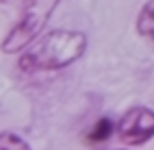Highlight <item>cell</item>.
Returning <instances> with one entry per match:
<instances>
[{
    "label": "cell",
    "instance_id": "cell-1",
    "mask_svg": "<svg viewBox=\"0 0 154 150\" xmlns=\"http://www.w3.org/2000/svg\"><path fill=\"white\" fill-rule=\"evenodd\" d=\"M87 50V35L83 31L57 28L42 35L20 57L17 67L24 72H54L76 63Z\"/></svg>",
    "mask_w": 154,
    "mask_h": 150
},
{
    "label": "cell",
    "instance_id": "cell-2",
    "mask_svg": "<svg viewBox=\"0 0 154 150\" xmlns=\"http://www.w3.org/2000/svg\"><path fill=\"white\" fill-rule=\"evenodd\" d=\"M61 0H22L20 20L11 26V31L0 44V50L5 55H15L20 50L28 48L37 37H42L48 20L57 11Z\"/></svg>",
    "mask_w": 154,
    "mask_h": 150
},
{
    "label": "cell",
    "instance_id": "cell-3",
    "mask_svg": "<svg viewBox=\"0 0 154 150\" xmlns=\"http://www.w3.org/2000/svg\"><path fill=\"white\" fill-rule=\"evenodd\" d=\"M115 133L122 144L143 146L154 137V111L143 105H137L117 120Z\"/></svg>",
    "mask_w": 154,
    "mask_h": 150
},
{
    "label": "cell",
    "instance_id": "cell-4",
    "mask_svg": "<svg viewBox=\"0 0 154 150\" xmlns=\"http://www.w3.org/2000/svg\"><path fill=\"white\" fill-rule=\"evenodd\" d=\"M137 31L141 37L154 42V0H148L137 15Z\"/></svg>",
    "mask_w": 154,
    "mask_h": 150
},
{
    "label": "cell",
    "instance_id": "cell-5",
    "mask_svg": "<svg viewBox=\"0 0 154 150\" xmlns=\"http://www.w3.org/2000/svg\"><path fill=\"white\" fill-rule=\"evenodd\" d=\"M113 133H115V122H113L111 117H100L98 122L91 126V131L87 133V142H89V144L106 142Z\"/></svg>",
    "mask_w": 154,
    "mask_h": 150
},
{
    "label": "cell",
    "instance_id": "cell-6",
    "mask_svg": "<svg viewBox=\"0 0 154 150\" xmlns=\"http://www.w3.org/2000/svg\"><path fill=\"white\" fill-rule=\"evenodd\" d=\"M0 150H30V146L20 135L11 131H2L0 133Z\"/></svg>",
    "mask_w": 154,
    "mask_h": 150
},
{
    "label": "cell",
    "instance_id": "cell-7",
    "mask_svg": "<svg viewBox=\"0 0 154 150\" xmlns=\"http://www.w3.org/2000/svg\"><path fill=\"white\" fill-rule=\"evenodd\" d=\"M5 2H7V0H0V5H5Z\"/></svg>",
    "mask_w": 154,
    "mask_h": 150
}]
</instances>
